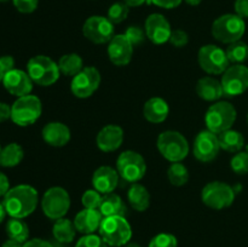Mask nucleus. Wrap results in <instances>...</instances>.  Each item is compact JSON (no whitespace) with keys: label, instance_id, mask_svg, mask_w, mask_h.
<instances>
[{"label":"nucleus","instance_id":"f257e3e1","mask_svg":"<svg viewBox=\"0 0 248 247\" xmlns=\"http://www.w3.org/2000/svg\"><path fill=\"white\" fill-rule=\"evenodd\" d=\"M38 202L36 189L28 184H19L9 189L4 196L2 205L10 217L23 219L35 211Z\"/></svg>","mask_w":248,"mask_h":247},{"label":"nucleus","instance_id":"f03ea898","mask_svg":"<svg viewBox=\"0 0 248 247\" xmlns=\"http://www.w3.org/2000/svg\"><path fill=\"white\" fill-rule=\"evenodd\" d=\"M98 232L109 247L125 246L132 237V228L124 216L104 217Z\"/></svg>","mask_w":248,"mask_h":247},{"label":"nucleus","instance_id":"7ed1b4c3","mask_svg":"<svg viewBox=\"0 0 248 247\" xmlns=\"http://www.w3.org/2000/svg\"><path fill=\"white\" fill-rule=\"evenodd\" d=\"M211 31L215 39L229 45L241 40L246 31V23L236 14H225L215 19Z\"/></svg>","mask_w":248,"mask_h":247},{"label":"nucleus","instance_id":"20e7f679","mask_svg":"<svg viewBox=\"0 0 248 247\" xmlns=\"http://www.w3.org/2000/svg\"><path fill=\"white\" fill-rule=\"evenodd\" d=\"M237 118V111L232 103L227 101H218L206 111L205 124L207 130L219 135L230 130Z\"/></svg>","mask_w":248,"mask_h":247},{"label":"nucleus","instance_id":"39448f33","mask_svg":"<svg viewBox=\"0 0 248 247\" xmlns=\"http://www.w3.org/2000/svg\"><path fill=\"white\" fill-rule=\"evenodd\" d=\"M157 149L170 162H181L188 156L190 147L181 132L169 130L160 133L157 137Z\"/></svg>","mask_w":248,"mask_h":247},{"label":"nucleus","instance_id":"423d86ee","mask_svg":"<svg viewBox=\"0 0 248 247\" xmlns=\"http://www.w3.org/2000/svg\"><path fill=\"white\" fill-rule=\"evenodd\" d=\"M27 73L34 84L40 86H51L60 77V68L48 56L38 55L31 57L27 63Z\"/></svg>","mask_w":248,"mask_h":247},{"label":"nucleus","instance_id":"0eeeda50","mask_svg":"<svg viewBox=\"0 0 248 247\" xmlns=\"http://www.w3.org/2000/svg\"><path fill=\"white\" fill-rule=\"evenodd\" d=\"M41 101L34 94L18 97L11 106V120L17 126L33 125L41 115Z\"/></svg>","mask_w":248,"mask_h":247},{"label":"nucleus","instance_id":"6e6552de","mask_svg":"<svg viewBox=\"0 0 248 247\" xmlns=\"http://www.w3.org/2000/svg\"><path fill=\"white\" fill-rule=\"evenodd\" d=\"M116 171L124 181L133 184L140 182L145 176L147 164L140 153L125 150L116 160Z\"/></svg>","mask_w":248,"mask_h":247},{"label":"nucleus","instance_id":"1a4fd4ad","mask_svg":"<svg viewBox=\"0 0 248 247\" xmlns=\"http://www.w3.org/2000/svg\"><path fill=\"white\" fill-rule=\"evenodd\" d=\"M235 189L220 181L210 182L201 191L202 202L212 210H223L232 205L235 200Z\"/></svg>","mask_w":248,"mask_h":247},{"label":"nucleus","instance_id":"9d476101","mask_svg":"<svg viewBox=\"0 0 248 247\" xmlns=\"http://www.w3.org/2000/svg\"><path fill=\"white\" fill-rule=\"evenodd\" d=\"M70 207V196L64 188L52 186L45 191L41 200L44 215L52 220L64 218Z\"/></svg>","mask_w":248,"mask_h":247},{"label":"nucleus","instance_id":"9b49d317","mask_svg":"<svg viewBox=\"0 0 248 247\" xmlns=\"http://www.w3.org/2000/svg\"><path fill=\"white\" fill-rule=\"evenodd\" d=\"M198 61L201 69L210 75L223 74L230 67V61L225 50L212 44L202 46L199 50Z\"/></svg>","mask_w":248,"mask_h":247},{"label":"nucleus","instance_id":"f8f14e48","mask_svg":"<svg viewBox=\"0 0 248 247\" xmlns=\"http://www.w3.org/2000/svg\"><path fill=\"white\" fill-rule=\"evenodd\" d=\"M101 84V73L94 67H84V69L73 77L70 90L78 98L91 97Z\"/></svg>","mask_w":248,"mask_h":247},{"label":"nucleus","instance_id":"ddd939ff","mask_svg":"<svg viewBox=\"0 0 248 247\" xmlns=\"http://www.w3.org/2000/svg\"><path fill=\"white\" fill-rule=\"evenodd\" d=\"M222 86L224 94L236 97L248 90V68L244 64H232L223 73Z\"/></svg>","mask_w":248,"mask_h":247},{"label":"nucleus","instance_id":"4468645a","mask_svg":"<svg viewBox=\"0 0 248 247\" xmlns=\"http://www.w3.org/2000/svg\"><path fill=\"white\" fill-rule=\"evenodd\" d=\"M82 34L94 44H106L113 39L114 24L104 16H91L82 26Z\"/></svg>","mask_w":248,"mask_h":247},{"label":"nucleus","instance_id":"2eb2a0df","mask_svg":"<svg viewBox=\"0 0 248 247\" xmlns=\"http://www.w3.org/2000/svg\"><path fill=\"white\" fill-rule=\"evenodd\" d=\"M220 144L218 135L205 130L199 132L194 140L193 153L194 156L201 162H210L217 157L219 154Z\"/></svg>","mask_w":248,"mask_h":247},{"label":"nucleus","instance_id":"dca6fc26","mask_svg":"<svg viewBox=\"0 0 248 247\" xmlns=\"http://www.w3.org/2000/svg\"><path fill=\"white\" fill-rule=\"evenodd\" d=\"M144 31L147 38L156 45L170 41L172 28L166 17L161 14H152L147 17L144 24Z\"/></svg>","mask_w":248,"mask_h":247},{"label":"nucleus","instance_id":"f3484780","mask_svg":"<svg viewBox=\"0 0 248 247\" xmlns=\"http://www.w3.org/2000/svg\"><path fill=\"white\" fill-rule=\"evenodd\" d=\"M1 82L5 90L12 96H16L17 98L31 94V90H33V80L31 79L28 73L21 69H16V68L5 73Z\"/></svg>","mask_w":248,"mask_h":247},{"label":"nucleus","instance_id":"a211bd4d","mask_svg":"<svg viewBox=\"0 0 248 247\" xmlns=\"http://www.w3.org/2000/svg\"><path fill=\"white\" fill-rule=\"evenodd\" d=\"M108 45V56L111 63L118 67H125L132 60L133 45L125 34H116Z\"/></svg>","mask_w":248,"mask_h":247},{"label":"nucleus","instance_id":"6ab92c4d","mask_svg":"<svg viewBox=\"0 0 248 247\" xmlns=\"http://www.w3.org/2000/svg\"><path fill=\"white\" fill-rule=\"evenodd\" d=\"M124 142V130L119 125H107L96 137L97 147L104 153L118 150Z\"/></svg>","mask_w":248,"mask_h":247},{"label":"nucleus","instance_id":"aec40b11","mask_svg":"<svg viewBox=\"0 0 248 247\" xmlns=\"http://www.w3.org/2000/svg\"><path fill=\"white\" fill-rule=\"evenodd\" d=\"M119 173L116 170L110 166H101L93 172L92 176V185L97 191L106 195L115 190L119 183Z\"/></svg>","mask_w":248,"mask_h":247},{"label":"nucleus","instance_id":"412c9836","mask_svg":"<svg viewBox=\"0 0 248 247\" xmlns=\"http://www.w3.org/2000/svg\"><path fill=\"white\" fill-rule=\"evenodd\" d=\"M43 139L51 147H64L70 140V130L67 125L60 121H51L46 124L41 131Z\"/></svg>","mask_w":248,"mask_h":247},{"label":"nucleus","instance_id":"4be33fe9","mask_svg":"<svg viewBox=\"0 0 248 247\" xmlns=\"http://www.w3.org/2000/svg\"><path fill=\"white\" fill-rule=\"evenodd\" d=\"M103 218V215H102L99 210L84 208V210H81L75 216L73 223H74L77 232H79L80 234L89 235L94 234L96 230L99 229Z\"/></svg>","mask_w":248,"mask_h":247},{"label":"nucleus","instance_id":"5701e85b","mask_svg":"<svg viewBox=\"0 0 248 247\" xmlns=\"http://www.w3.org/2000/svg\"><path fill=\"white\" fill-rule=\"evenodd\" d=\"M170 114V107L161 97H153L145 102L143 107V115L149 123H164Z\"/></svg>","mask_w":248,"mask_h":247},{"label":"nucleus","instance_id":"b1692460","mask_svg":"<svg viewBox=\"0 0 248 247\" xmlns=\"http://www.w3.org/2000/svg\"><path fill=\"white\" fill-rule=\"evenodd\" d=\"M196 93L203 101H218L224 96L222 82L212 77H203L196 84Z\"/></svg>","mask_w":248,"mask_h":247},{"label":"nucleus","instance_id":"393cba45","mask_svg":"<svg viewBox=\"0 0 248 247\" xmlns=\"http://www.w3.org/2000/svg\"><path fill=\"white\" fill-rule=\"evenodd\" d=\"M127 200L133 210L138 212H144L150 205V194L144 185L140 183H133L128 189Z\"/></svg>","mask_w":248,"mask_h":247},{"label":"nucleus","instance_id":"a878e982","mask_svg":"<svg viewBox=\"0 0 248 247\" xmlns=\"http://www.w3.org/2000/svg\"><path fill=\"white\" fill-rule=\"evenodd\" d=\"M218 139H219L220 149L225 150V152L239 153L245 147L244 135L241 132H239V131L232 130V128L219 133L218 135Z\"/></svg>","mask_w":248,"mask_h":247},{"label":"nucleus","instance_id":"bb28decb","mask_svg":"<svg viewBox=\"0 0 248 247\" xmlns=\"http://www.w3.org/2000/svg\"><path fill=\"white\" fill-rule=\"evenodd\" d=\"M99 211L103 217H110V216H124L126 212V206L123 199L118 194H106L102 199Z\"/></svg>","mask_w":248,"mask_h":247},{"label":"nucleus","instance_id":"cd10ccee","mask_svg":"<svg viewBox=\"0 0 248 247\" xmlns=\"http://www.w3.org/2000/svg\"><path fill=\"white\" fill-rule=\"evenodd\" d=\"M77 229L74 227V223L67 218H60L55 220V224L52 227V235L56 241L61 244H70L74 240Z\"/></svg>","mask_w":248,"mask_h":247},{"label":"nucleus","instance_id":"c85d7f7f","mask_svg":"<svg viewBox=\"0 0 248 247\" xmlns=\"http://www.w3.org/2000/svg\"><path fill=\"white\" fill-rule=\"evenodd\" d=\"M23 157V148L17 143H10L5 145L0 152V166L15 167L21 164Z\"/></svg>","mask_w":248,"mask_h":247},{"label":"nucleus","instance_id":"c756f323","mask_svg":"<svg viewBox=\"0 0 248 247\" xmlns=\"http://www.w3.org/2000/svg\"><path fill=\"white\" fill-rule=\"evenodd\" d=\"M58 68L63 75L73 77L84 69V62L78 53H67L60 58Z\"/></svg>","mask_w":248,"mask_h":247},{"label":"nucleus","instance_id":"7c9ffc66","mask_svg":"<svg viewBox=\"0 0 248 247\" xmlns=\"http://www.w3.org/2000/svg\"><path fill=\"white\" fill-rule=\"evenodd\" d=\"M6 234L9 239L24 244L29 239L28 224L21 218H11L6 223Z\"/></svg>","mask_w":248,"mask_h":247},{"label":"nucleus","instance_id":"2f4dec72","mask_svg":"<svg viewBox=\"0 0 248 247\" xmlns=\"http://www.w3.org/2000/svg\"><path fill=\"white\" fill-rule=\"evenodd\" d=\"M225 52L232 64H244L248 60V45L241 40L229 44Z\"/></svg>","mask_w":248,"mask_h":247},{"label":"nucleus","instance_id":"473e14b6","mask_svg":"<svg viewBox=\"0 0 248 247\" xmlns=\"http://www.w3.org/2000/svg\"><path fill=\"white\" fill-rule=\"evenodd\" d=\"M167 177L172 185L183 186L189 181V171L181 162H172L167 171Z\"/></svg>","mask_w":248,"mask_h":247},{"label":"nucleus","instance_id":"72a5a7b5","mask_svg":"<svg viewBox=\"0 0 248 247\" xmlns=\"http://www.w3.org/2000/svg\"><path fill=\"white\" fill-rule=\"evenodd\" d=\"M130 12V7L125 2H115L108 10V19L113 24H119L125 21Z\"/></svg>","mask_w":248,"mask_h":247},{"label":"nucleus","instance_id":"f704fd0d","mask_svg":"<svg viewBox=\"0 0 248 247\" xmlns=\"http://www.w3.org/2000/svg\"><path fill=\"white\" fill-rule=\"evenodd\" d=\"M230 166H232V171L240 176L248 173V145L246 147V150L235 153L232 161H230Z\"/></svg>","mask_w":248,"mask_h":247},{"label":"nucleus","instance_id":"c9c22d12","mask_svg":"<svg viewBox=\"0 0 248 247\" xmlns=\"http://www.w3.org/2000/svg\"><path fill=\"white\" fill-rule=\"evenodd\" d=\"M148 247H178V240L173 234L160 232L150 240Z\"/></svg>","mask_w":248,"mask_h":247},{"label":"nucleus","instance_id":"e433bc0d","mask_svg":"<svg viewBox=\"0 0 248 247\" xmlns=\"http://www.w3.org/2000/svg\"><path fill=\"white\" fill-rule=\"evenodd\" d=\"M102 194L97 191L96 189H89L82 194L81 203L84 208H92V210H99V206L102 202Z\"/></svg>","mask_w":248,"mask_h":247},{"label":"nucleus","instance_id":"4c0bfd02","mask_svg":"<svg viewBox=\"0 0 248 247\" xmlns=\"http://www.w3.org/2000/svg\"><path fill=\"white\" fill-rule=\"evenodd\" d=\"M75 247H109L99 235L89 234L84 235L78 240Z\"/></svg>","mask_w":248,"mask_h":247},{"label":"nucleus","instance_id":"58836bf2","mask_svg":"<svg viewBox=\"0 0 248 247\" xmlns=\"http://www.w3.org/2000/svg\"><path fill=\"white\" fill-rule=\"evenodd\" d=\"M125 35H126V38L130 40V43L132 44L133 47H135V46L140 45V44L144 41L145 36H147L145 35V31H143L140 26L128 27L125 31Z\"/></svg>","mask_w":248,"mask_h":247},{"label":"nucleus","instance_id":"ea45409f","mask_svg":"<svg viewBox=\"0 0 248 247\" xmlns=\"http://www.w3.org/2000/svg\"><path fill=\"white\" fill-rule=\"evenodd\" d=\"M12 2L21 14H31L39 5V0H12Z\"/></svg>","mask_w":248,"mask_h":247},{"label":"nucleus","instance_id":"a19ab883","mask_svg":"<svg viewBox=\"0 0 248 247\" xmlns=\"http://www.w3.org/2000/svg\"><path fill=\"white\" fill-rule=\"evenodd\" d=\"M170 43H171L174 47H184V46L188 45L189 36L188 34L184 31H182V29H176V31H172Z\"/></svg>","mask_w":248,"mask_h":247},{"label":"nucleus","instance_id":"79ce46f5","mask_svg":"<svg viewBox=\"0 0 248 247\" xmlns=\"http://www.w3.org/2000/svg\"><path fill=\"white\" fill-rule=\"evenodd\" d=\"M183 0H148V4H153L162 9H174L179 6Z\"/></svg>","mask_w":248,"mask_h":247},{"label":"nucleus","instance_id":"37998d69","mask_svg":"<svg viewBox=\"0 0 248 247\" xmlns=\"http://www.w3.org/2000/svg\"><path fill=\"white\" fill-rule=\"evenodd\" d=\"M235 12L241 18H248V0H235Z\"/></svg>","mask_w":248,"mask_h":247},{"label":"nucleus","instance_id":"c03bdc74","mask_svg":"<svg viewBox=\"0 0 248 247\" xmlns=\"http://www.w3.org/2000/svg\"><path fill=\"white\" fill-rule=\"evenodd\" d=\"M0 63H1V67L4 73L10 72V70L15 69V60L12 56L5 55L0 57Z\"/></svg>","mask_w":248,"mask_h":247},{"label":"nucleus","instance_id":"a18cd8bd","mask_svg":"<svg viewBox=\"0 0 248 247\" xmlns=\"http://www.w3.org/2000/svg\"><path fill=\"white\" fill-rule=\"evenodd\" d=\"M23 247H53V245L44 239H31L24 242Z\"/></svg>","mask_w":248,"mask_h":247},{"label":"nucleus","instance_id":"49530a36","mask_svg":"<svg viewBox=\"0 0 248 247\" xmlns=\"http://www.w3.org/2000/svg\"><path fill=\"white\" fill-rule=\"evenodd\" d=\"M9 119H11V107L4 102H0V123L7 121Z\"/></svg>","mask_w":248,"mask_h":247},{"label":"nucleus","instance_id":"de8ad7c7","mask_svg":"<svg viewBox=\"0 0 248 247\" xmlns=\"http://www.w3.org/2000/svg\"><path fill=\"white\" fill-rule=\"evenodd\" d=\"M9 189H10L9 178L6 177V174L0 172V198H1V196H5V194L9 191Z\"/></svg>","mask_w":248,"mask_h":247},{"label":"nucleus","instance_id":"09e8293b","mask_svg":"<svg viewBox=\"0 0 248 247\" xmlns=\"http://www.w3.org/2000/svg\"><path fill=\"white\" fill-rule=\"evenodd\" d=\"M124 2H125L128 7H138L140 6V5L148 2V0H124Z\"/></svg>","mask_w":248,"mask_h":247},{"label":"nucleus","instance_id":"8fccbe9b","mask_svg":"<svg viewBox=\"0 0 248 247\" xmlns=\"http://www.w3.org/2000/svg\"><path fill=\"white\" fill-rule=\"evenodd\" d=\"M1 247H23V244H21V242L18 241H15V240L9 239L2 244Z\"/></svg>","mask_w":248,"mask_h":247},{"label":"nucleus","instance_id":"3c124183","mask_svg":"<svg viewBox=\"0 0 248 247\" xmlns=\"http://www.w3.org/2000/svg\"><path fill=\"white\" fill-rule=\"evenodd\" d=\"M6 210H5V207H4V205H2L1 202H0V224H1L2 222H4V219H5V217H6Z\"/></svg>","mask_w":248,"mask_h":247},{"label":"nucleus","instance_id":"603ef678","mask_svg":"<svg viewBox=\"0 0 248 247\" xmlns=\"http://www.w3.org/2000/svg\"><path fill=\"white\" fill-rule=\"evenodd\" d=\"M184 1H186L188 5H191V6H196V5L200 4L202 0H184Z\"/></svg>","mask_w":248,"mask_h":247},{"label":"nucleus","instance_id":"864d4df0","mask_svg":"<svg viewBox=\"0 0 248 247\" xmlns=\"http://www.w3.org/2000/svg\"><path fill=\"white\" fill-rule=\"evenodd\" d=\"M125 247H142V246L138 244H136V242H128L127 245H125Z\"/></svg>","mask_w":248,"mask_h":247},{"label":"nucleus","instance_id":"5fc2aeb1","mask_svg":"<svg viewBox=\"0 0 248 247\" xmlns=\"http://www.w3.org/2000/svg\"><path fill=\"white\" fill-rule=\"evenodd\" d=\"M4 70H2V67H1V63H0V82L2 81V77H4Z\"/></svg>","mask_w":248,"mask_h":247},{"label":"nucleus","instance_id":"6e6d98bb","mask_svg":"<svg viewBox=\"0 0 248 247\" xmlns=\"http://www.w3.org/2000/svg\"><path fill=\"white\" fill-rule=\"evenodd\" d=\"M7 1H10V0H0V2H7Z\"/></svg>","mask_w":248,"mask_h":247},{"label":"nucleus","instance_id":"4d7b16f0","mask_svg":"<svg viewBox=\"0 0 248 247\" xmlns=\"http://www.w3.org/2000/svg\"><path fill=\"white\" fill-rule=\"evenodd\" d=\"M1 149H2V148H1V145H0V152H1Z\"/></svg>","mask_w":248,"mask_h":247},{"label":"nucleus","instance_id":"13d9d810","mask_svg":"<svg viewBox=\"0 0 248 247\" xmlns=\"http://www.w3.org/2000/svg\"><path fill=\"white\" fill-rule=\"evenodd\" d=\"M247 123H248V114H247Z\"/></svg>","mask_w":248,"mask_h":247}]
</instances>
